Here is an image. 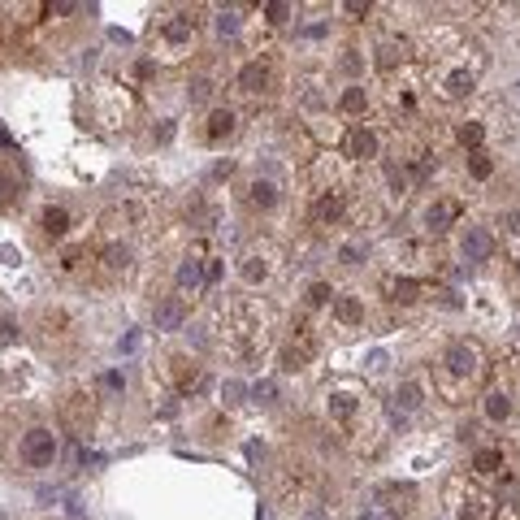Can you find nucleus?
I'll list each match as a JSON object with an SVG mask.
<instances>
[{
  "instance_id": "obj_1",
  "label": "nucleus",
  "mask_w": 520,
  "mask_h": 520,
  "mask_svg": "<svg viewBox=\"0 0 520 520\" xmlns=\"http://www.w3.org/2000/svg\"><path fill=\"white\" fill-rule=\"evenodd\" d=\"M234 351L243 360H256L260 351H265L269 343V312L260 308V303H239L234 308V334H230Z\"/></svg>"
},
{
  "instance_id": "obj_2",
  "label": "nucleus",
  "mask_w": 520,
  "mask_h": 520,
  "mask_svg": "<svg viewBox=\"0 0 520 520\" xmlns=\"http://www.w3.org/2000/svg\"><path fill=\"white\" fill-rule=\"evenodd\" d=\"M18 455H22L26 468H48L52 455H57V438H52V430H31L18 447Z\"/></svg>"
},
{
  "instance_id": "obj_3",
  "label": "nucleus",
  "mask_w": 520,
  "mask_h": 520,
  "mask_svg": "<svg viewBox=\"0 0 520 520\" xmlns=\"http://www.w3.org/2000/svg\"><path fill=\"white\" fill-rule=\"evenodd\" d=\"M442 364H447L451 378H473L477 373V347L473 343H451L447 355H442Z\"/></svg>"
},
{
  "instance_id": "obj_4",
  "label": "nucleus",
  "mask_w": 520,
  "mask_h": 520,
  "mask_svg": "<svg viewBox=\"0 0 520 520\" xmlns=\"http://www.w3.org/2000/svg\"><path fill=\"white\" fill-rule=\"evenodd\" d=\"M326 407H330V421L351 425L355 416H360V407H364V399H360L355 390H330V395H326Z\"/></svg>"
},
{
  "instance_id": "obj_5",
  "label": "nucleus",
  "mask_w": 520,
  "mask_h": 520,
  "mask_svg": "<svg viewBox=\"0 0 520 520\" xmlns=\"http://www.w3.org/2000/svg\"><path fill=\"white\" fill-rule=\"evenodd\" d=\"M152 317H156V330H182V321H187V303H182V295L161 299Z\"/></svg>"
},
{
  "instance_id": "obj_6",
  "label": "nucleus",
  "mask_w": 520,
  "mask_h": 520,
  "mask_svg": "<svg viewBox=\"0 0 520 520\" xmlns=\"http://www.w3.org/2000/svg\"><path fill=\"white\" fill-rule=\"evenodd\" d=\"M490 516H494V503H490L486 494H477V490L464 494V503H459V520H490Z\"/></svg>"
},
{
  "instance_id": "obj_7",
  "label": "nucleus",
  "mask_w": 520,
  "mask_h": 520,
  "mask_svg": "<svg viewBox=\"0 0 520 520\" xmlns=\"http://www.w3.org/2000/svg\"><path fill=\"white\" fill-rule=\"evenodd\" d=\"M165 43H174V48H182L191 35H195V14H174V22H165Z\"/></svg>"
},
{
  "instance_id": "obj_8",
  "label": "nucleus",
  "mask_w": 520,
  "mask_h": 520,
  "mask_svg": "<svg viewBox=\"0 0 520 520\" xmlns=\"http://www.w3.org/2000/svg\"><path fill=\"white\" fill-rule=\"evenodd\" d=\"M490 247H494V239L482 230V226H473L464 234V260H486L490 256Z\"/></svg>"
},
{
  "instance_id": "obj_9",
  "label": "nucleus",
  "mask_w": 520,
  "mask_h": 520,
  "mask_svg": "<svg viewBox=\"0 0 520 520\" xmlns=\"http://www.w3.org/2000/svg\"><path fill=\"white\" fill-rule=\"evenodd\" d=\"M312 217H317L321 226L338 222V217H343V191H326V195L317 199V208H312Z\"/></svg>"
},
{
  "instance_id": "obj_10",
  "label": "nucleus",
  "mask_w": 520,
  "mask_h": 520,
  "mask_svg": "<svg viewBox=\"0 0 520 520\" xmlns=\"http://www.w3.org/2000/svg\"><path fill=\"white\" fill-rule=\"evenodd\" d=\"M204 135L213 139V143H217V139H230V135H234V113H230V109H217V113H208V126H204Z\"/></svg>"
},
{
  "instance_id": "obj_11",
  "label": "nucleus",
  "mask_w": 520,
  "mask_h": 520,
  "mask_svg": "<svg viewBox=\"0 0 520 520\" xmlns=\"http://www.w3.org/2000/svg\"><path fill=\"white\" fill-rule=\"evenodd\" d=\"M360 520H403V503H386L382 494L360 511Z\"/></svg>"
},
{
  "instance_id": "obj_12",
  "label": "nucleus",
  "mask_w": 520,
  "mask_h": 520,
  "mask_svg": "<svg viewBox=\"0 0 520 520\" xmlns=\"http://www.w3.org/2000/svg\"><path fill=\"white\" fill-rule=\"evenodd\" d=\"M39 222H43V234H48V239H61V234L70 230V213H66V208H43Z\"/></svg>"
},
{
  "instance_id": "obj_13",
  "label": "nucleus",
  "mask_w": 520,
  "mask_h": 520,
  "mask_svg": "<svg viewBox=\"0 0 520 520\" xmlns=\"http://www.w3.org/2000/svg\"><path fill=\"white\" fill-rule=\"evenodd\" d=\"M265 83H269V66H265V61L243 66V74H239V87H243V91H260Z\"/></svg>"
},
{
  "instance_id": "obj_14",
  "label": "nucleus",
  "mask_w": 520,
  "mask_h": 520,
  "mask_svg": "<svg viewBox=\"0 0 520 520\" xmlns=\"http://www.w3.org/2000/svg\"><path fill=\"white\" fill-rule=\"evenodd\" d=\"M455 213H459V208H455V204H447V199H442V204H430L425 226H430V230H447V226L455 222Z\"/></svg>"
},
{
  "instance_id": "obj_15",
  "label": "nucleus",
  "mask_w": 520,
  "mask_h": 520,
  "mask_svg": "<svg viewBox=\"0 0 520 520\" xmlns=\"http://www.w3.org/2000/svg\"><path fill=\"white\" fill-rule=\"evenodd\" d=\"M14 199H22V178H18V170L0 165V204H14Z\"/></svg>"
},
{
  "instance_id": "obj_16",
  "label": "nucleus",
  "mask_w": 520,
  "mask_h": 520,
  "mask_svg": "<svg viewBox=\"0 0 520 520\" xmlns=\"http://www.w3.org/2000/svg\"><path fill=\"white\" fill-rule=\"evenodd\" d=\"M351 156H360V161L378 156V135H373V130H355V135H351Z\"/></svg>"
},
{
  "instance_id": "obj_17",
  "label": "nucleus",
  "mask_w": 520,
  "mask_h": 520,
  "mask_svg": "<svg viewBox=\"0 0 520 520\" xmlns=\"http://www.w3.org/2000/svg\"><path fill=\"white\" fill-rule=\"evenodd\" d=\"M308 351H312V343H308V338H303L299 347H286V351H282V369H286V373H299L303 364H308Z\"/></svg>"
},
{
  "instance_id": "obj_18",
  "label": "nucleus",
  "mask_w": 520,
  "mask_h": 520,
  "mask_svg": "<svg viewBox=\"0 0 520 520\" xmlns=\"http://www.w3.org/2000/svg\"><path fill=\"white\" fill-rule=\"evenodd\" d=\"M334 317H338V321H347V326H355V321L364 317V308H360V299L343 295V299H334Z\"/></svg>"
},
{
  "instance_id": "obj_19",
  "label": "nucleus",
  "mask_w": 520,
  "mask_h": 520,
  "mask_svg": "<svg viewBox=\"0 0 520 520\" xmlns=\"http://www.w3.org/2000/svg\"><path fill=\"white\" fill-rule=\"evenodd\" d=\"M395 403H399L403 412H412V407H421V386H416V382H403V386L395 390Z\"/></svg>"
},
{
  "instance_id": "obj_20",
  "label": "nucleus",
  "mask_w": 520,
  "mask_h": 520,
  "mask_svg": "<svg viewBox=\"0 0 520 520\" xmlns=\"http://www.w3.org/2000/svg\"><path fill=\"white\" fill-rule=\"evenodd\" d=\"M199 282H204V269H199V260H187V265L178 269V286H182V291H195Z\"/></svg>"
},
{
  "instance_id": "obj_21",
  "label": "nucleus",
  "mask_w": 520,
  "mask_h": 520,
  "mask_svg": "<svg viewBox=\"0 0 520 520\" xmlns=\"http://www.w3.org/2000/svg\"><path fill=\"white\" fill-rule=\"evenodd\" d=\"M274 199H278L274 182H251V204L256 208H274Z\"/></svg>"
},
{
  "instance_id": "obj_22",
  "label": "nucleus",
  "mask_w": 520,
  "mask_h": 520,
  "mask_svg": "<svg viewBox=\"0 0 520 520\" xmlns=\"http://www.w3.org/2000/svg\"><path fill=\"white\" fill-rule=\"evenodd\" d=\"M473 468H477V473H499V468H503V451H477Z\"/></svg>"
},
{
  "instance_id": "obj_23",
  "label": "nucleus",
  "mask_w": 520,
  "mask_h": 520,
  "mask_svg": "<svg viewBox=\"0 0 520 520\" xmlns=\"http://www.w3.org/2000/svg\"><path fill=\"white\" fill-rule=\"evenodd\" d=\"M416 291H421V286H416L412 278H399V282H390V295H395L399 303H412V299H416Z\"/></svg>"
},
{
  "instance_id": "obj_24",
  "label": "nucleus",
  "mask_w": 520,
  "mask_h": 520,
  "mask_svg": "<svg viewBox=\"0 0 520 520\" xmlns=\"http://www.w3.org/2000/svg\"><path fill=\"white\" fill-rule=\"evenodd\" d=\"M468 91H473V74H451V78H447V95L459 100V95H468Z\"/></svg>"
},
{
  "instance_id": "obj_25",
  "label": "nucleus",
  "mask_w": 520,
  "mask_h": 520,
  "mask_svg": "<svg viewBox=\"0 0 520 520\" xmlns=\"http://www.w3.org/2000/svg\"><path fill=\"white\" fill-rule=\"evenodd\" d=\"M511 412V403H507V395H490L486 399V416H490V421H503V416Z\"/></svg>"
},
{
  "instance_id": "obj_26",
  "label": "nucleus",
  "mask_w": 520,
  "mask_h": 520,
  "mask_svg": "<svg viewBox=\"0 0 520 520\" xmlns=\"http://www.w3.org/2000/svg\"><path fill=\"white\" fill-rule=\"evenodd\" d=\"M104 265H109V269H126L130 265V251L126 247H104Z\"/></svg>"
},
{
  "instance_id": "obj_27",
  "label": "nucleus",
  "mask_w": 520,
  "mask_h": 520,
  "mask_svg": "<svg viewBox=\"0 0 520 520\" xmlns=\"http://www.w3.org/2000/svg\"><path fill=\"white\" fill-rule=\"evenodd\" d=\"M265 274H269V265H265V260H260V256H247V265H243V278H247V282H260Z\"/></svg>"
},
{
  "instance_id": "obj_28",
  "label": "nucleus",
  "mask_w": 520,
  "mask_h": 520,
  "mask_svg": "<svg viewBox=\"0 0 520 520\" xmlns=\"http://www.w3.org/2000/svg\"><path fill=\"white\" fill-rule=\"evenodd\" d=\"M343 109H347V113H360V109H364V87H347V91H343Z\"/></svg>"
},
{
  "instance_id": "obj_29",
  "label": "nucleus",
  "mask_w": 520,
  "mask_h": 520,
  "mask_svg": "<svg viewBox=\"0 0 520 520\" xmlns=\"http://www.w3.org/2000/svg\"><path fill=\"white\" fill-rule=\"evenodd\" d=\"M217 31H222V35H234V31H239V14H234V9H222V14H217Z\"/></svg>"
},
{
  "instance_id": "obj_30",
  "label": "nucleus",
  "mask_w": 520,
  "mask_h": 520,
  "mask_svg": "<svg viewBox=\"0 0 520 520\" xmlns=\"http://www.w3.org/2000/svg\"><path fill=\"white\" fill-rule=\"evenodd\" d=\"M386 182L395 187V195H403V191H407V174H403L399 165H390V170H386Z\"/></svg>"
},
{
  "instance_id": "obj_31",
  "label": "nucleus",
  "mask_w": 520,
  "mask_h": 520,
  "mask_svg": "<svg viewBox=\"0 0 520 520\" xmlns=\"http://www.w3.org/2000/svg\"><path fill=\"white\" fill-rule=\"evenodd\" d=\"M330 299H334V291H330L326 282H317V286L308 291V303H317V308H321V303H330Z\"/></svg>"
},
{
  "instance_id": "obj_32",
  "label": "nucleus",
  "mask_w": 520,
  "mask_h": 520,
  "mask_svg": "<svg viewBox=\"0 0 520 520\" xmlns=\"http://www.w3.org/2000/svg\"><path fill=\"white\" fill-rule=\"evenodd\" d=\"M459 143H468V147H477V143H482V126H477V122H468V126L459 130Z\"/></svg>"
},
{
  "instance_id": "obj_33",
  "label": "nucleus",
  "mask_w": 520,
  "mask_h": 520,
  "mask_svg": "<svg viewBox=\"0 0 520 520\" xmlns=\"http://www.w3.org/2000/svg\"><path fill=\"white\" fill-rule=\"evenodd\" d=\"M468 170H473V178H490V161H486V156H473Z\"/></svg>"
},
{
  "instance_id": "obj_34",
  "label": "nucleus",
  "mask_w": 520,
  "mask_h": 520,
  "mask_svg": "<svg viewBox=\"0 0 520 520\" xmlns=\"http://www.w3.org/2000/svg\"><path fill=\"white\" fill-rule=\"evenodd\" d=\"M251 395H256L260 403H274V395H278V386H274V382H260V386H256Z\"/></svg>"
},
{
  "instance_id": "obj_35",
  "label": "nucleus",
  "mask_w": 520,
  "mask_h": 520,
  "mask_svg": "<svg viewBox=\"0 0 520 520\" xmlns=\"http://www.w3.org/2000/svg\"><path fill=\"white\" fill-rule=\"evenodd\" d=\"M208 95H213V83H208V78L191 83V100H208Z\"/></svg>"
},
{
  "instance_id": "obj_36",
  "label": "nucleus",
  "mask_w": 520,
  "mask_h": 520,
  "mask_svg": "<svg viewBox=\"0 0 520 520\" xmlns=\"http://www.w3.org/2000/svg\"><path fill=\"white\" fill-rule=\"evenodd\" d=\"M265 14H269V22H286L291 5H265Z\"/></svg>"
},
{
  "instance_id": "obj_37",
  "label": "nucleus",
  "mask_w": 520,
  "mask_h": 520,
  "mask_svg": "<svg viewBox=\"0 0 520 520\" xmlns=\"http://www.w3.org/2000/svg\"><path fill=\"white\" fill-rule=\"evenodd\" d=\"M18 338V326L14 321H0V343H14Z\"/></svg>"
},
{
  "instance_id": "obj_38",
  "label": "nucleus",
  "mask_w": 520,
  "mask_h": 520,
  "mask_svg": "<svg viewBox=\"0 0 520 520\" xmlns=\"http://www.w3.org/2000/svg\"><path fill=\"white\" fill-rule=\"evenodd\" d=\"M18 260H22V256H18L14 247H0V265H18Z\"/></svg>"
},
{
  "instance_id": "obj_39",
  "label": "nucleus",
  "mask_w": 520,
  "mask_h": 520,
  "mask_svg": "<svg viewBox=\"0 0 520 520\" xmlns=\"http://www.w3.org/2000/svg\"><path fill=\"white\" fill-rule=\"evenodd\" d=\"M217 278H222V265H217V260H213V265H208V269H204V282H208V286H213Z\"/></svg>"
},
{
  "instance_id": "obj_40",
  "label": "nucleus",
  "mask_w": 520,
  "mask_h": 520,
  "mask_svg": "<svg viewBox=\"0 0 520 520\" xmlns=\"http://www.w3.org/2000/svg\"><path fill=\"white\" fill-rule=\"evenodd\" d=\"M343 260H347V265H355V260H360V247H355V243H347V247H343Z\"/></svg>"
},
{
  "instance_id": "obj_41",
  "label": "nucleus",
  "mask_w": 520,
  "mask_h": 520,
  "mask_svg": "<svg viewBox=\"0 0 520 520\" xmlns=\"http://www.w3.org/2000/svg\"><path fill=\"white\" fill-rule=\"evenodd\" d=\"M507 230H511V234L520 239V208H516V213H507Z\"/></svg>"
}]
</instances>
